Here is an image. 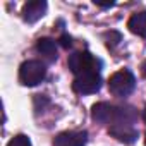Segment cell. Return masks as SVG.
Masks as SVG:
<instances>
[{"mask_svg": "<svg viewBox=\"0 0 146 146\" xmlns=\"http://www.w3.org/2000/svg\"><path fill=\"white\" fill-rule=\"evenodd\" d=\"M134 88H136V78L127 69L117 70L108 79V90L113 96H127L134 91Z\"/></svg>", "mask_w": 146, "mask_h": 146, "instance_id": "obj_4", "label": "cell"}, {"mask_svg": "<svg viewBox=\"0 0 146 146\" xmlns=\"http://www.w3.org/2000/svg\"><path fill=\"white\" fill-rule=\"evenodd\" d=\"M60 43H62V46H64V48H67V46H70V43H72V41H70V38H69L67 35H64V36L60 38Z\"/></svg>", "mask_w": 146, "mask_h": 146, "instance_id": "obj_12", "label": "cell"}, {"mask_svg": "<svg viewBox=\"0 0 146 146\" xmlns=\"http://www.w3.org/2000/svg\"><path fill=\"white\" fill-rule=\"evenodd\" d=\"M144 122H146V110H144Z\"/></svg>", "mask_w": 146, "mask_h": 146, "instance_id": "obj_14", "label": "cell"}, {"mask_svg": "<svg viewBox=\"0 0 146 146\" xmlns=\"http://www.w3.org/2000/svg\"><path fill=\"white\" fill-rule=\"evenodd\" d=\"M102 88V76L100 74H83L76 76L72 83V90L79 95H91Z\"/></svg>", "mask_w": 146, "mask_h": 146, "instance_id": "obj_5", "label": "cell"}, {"mask_svg": "<svg viewBox=\"0 0 146 146\" xmlns=\"http://www.w3.org/2000/svg\"><path fill=\"white\" fill-rule=\"evenodd\" d=\"M88 132L86 131H65L53 139V146H86Z\"/></svg>", "mask_w": 146, "mask_h": 146, "instance_id": "obj_6", "label": "cell"}, {"mask_svg": "<svg viewBox=\"0 0 146 146\" xmlns=\"http://www.w3.org/2000/svg\"><path fill=\"white\" fill-rule=\"evenodd\" d=\"M36 50H38V53H41L50 62H55L57 57H58V53H57V41L52 40V38H40L38 43H36Z\"/></svg>", "mask_w": 146, "mask_h": 146, "instance_id": "obj_9", "label": "cell"}, {"mask_svg": "<svg viewBox=\"0 0 146 146\" xmlns=\"http://www.w3.org/2000/svg\"><path fill=\"white\" fill-rule=\"evenodd\" d=\"M46 78V67L40 60H26L19 67V81L24 86H38Z\"/></svg>", "mask_w": 146, "mask_h": 146, "instance_id": "obj_3", "label": "cell"}, {"mask_svg": "<svg viewBox=\"0 0 146 146\" xmlns=\"http://www.w3.org/2000/svg\"><path fill=\"white\" fill-rule=\"evenodd\" d=\"M7 146H33V144H31V139L26 134H17L7 143Z\"/></svg>", "mask_w": 146, "mask_h": 146, "instance_id": "obj_11", "label": "cell"}, {"mask_svg": "<svg viewBox=\"0 0 146 146\" xmlns=\"http://www.w3.org/2000/svg\"><path fill=\"white\" fill-rule=\"evenodd\" d=\"M108 132L124 144H132L137 139V129L134 127V124H115L108 127Z\"/></svg>", "mask_w": 146, "mask_h": 146, "instance_id": "obj_7", "label": "cell"}, {"mask_svg": "<svg viewBox=\"0 0 146 146\" xmlns=\"http://www.w3.org/2000/svg\"><path fill=\"white\" fill-rule=\"evenodd\" d=\"M69 69L76 76L83 74H100L102 60L91 55L90 52H76L69 57Z\"/></svg>", "mask_w": 146, "mask_h": 146, "instance_id": "obj_2", "label": "cell"}, {"mask_svg": "<svg viewBox=\"0 0 146 146\" xmlns=\"http://www.w3.org/2000/svg\"><path fill=\"white\" fill-rule=\"evenodd\" d=\"M144 144H146V137H144Z\"/></svg>", "mask_w": 146, "mask_h": 146, "instance_id": "obj_15", "label": "cell"}, {"mask_svg": "<svg viewBox=\"0 0 146 146\" xmlns=\"http://www.w3.org/2000/svg\"><path fill=\"white\" fill-rule=\"evenodd\" d=\"M141 72H143V76L146 78V60L143 62V65H141Z\"/></svg>", "mask_w": 146, "mask_h": 146, "instance_id": "obj_13", "label": "cell"}, {"mask_svg": "<svg viewBox=\"0 0 146 146\" xmlns=\"http://www.w3.org/2000/svg\"><path fill=\"white\" fill-rule=\"evenodd\" d=\"M46 2L43 0H35V2H28L24 7H23V19L29 24L36 23L38 19H41L46 12Z\"/></svg>", "mask_w": 146, "mask_h": 146, "instance_id": "obj_8", "label": "cell"}, {"mask_svg": "<svg viewBox=\"0 0 146 146\" xmlns=\"http://www.w3.org/2000/svg\"><path fill=\"white\" fill-rule=\"evenodd\" d=\"M91 117L93 120L100 124H108L110 127L115 124H134L137 119V112L132 107H115L107 102H100L93 105Z\"/></svg>", "mask_w": 146, "mask_h": 146, "instance_id": "obj_1", "label": "cell"}, {"mask_svg": "<svg viewBox=\"0 0 146 146\" xmlns=\"http://www.w3.org/2000/svg\"><path fill=\"white\" fill-rule=\"evenodd\" d=\"M127 28L131 33L141 36V38H146V11L132 14L127 21Z\"/></svg>", "mask_w": 146, "mask_h": 146, "instance_id": "obj_10", "label": "cell"}]
</instances>
